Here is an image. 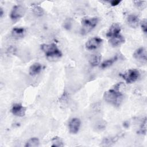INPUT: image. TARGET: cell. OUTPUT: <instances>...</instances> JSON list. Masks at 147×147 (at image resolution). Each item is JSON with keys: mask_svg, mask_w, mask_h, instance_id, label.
<instances>
[{"mask_svg": "<svg viewBox=\"0 0 147 147\" xmlns=\"http://www.w3.org/2000/svg\"><path fill=\"white\" fill-rule=\"evenodd\" d=\"M25 8L21 5H17L13 6L10 14V18L13 20H18L21 17H22L25 14Z\"/></svg>", "mask_w": 147, "mask_h": 147, "instance_id": "5b68a950", "label": "cell"}, {"mask_svg": "<svg viewBox=\"0 0 147 147\" xmlns=\"http://www.w3.org/2000/svg\"><path fill=\"white\" fill-rule=\"evenodd\" d=\"M118 60V56H115L110 59H109L105 61H104L103 62H102L100 64V67L102 69H105L106 68H108L110 66H111L115 61H117Z\"/></svg>", "mask_w": 147, "mask_h": 147, "instance_id": "2e32d148", "label": "cell"}, {"mask_svg": "<svg viewBox=\"0 0 147 147\" xmlns=\"http://www.w3.org/2000/svg\"><path fill=\"white\" fill-rule=\"evenodd\" d=\"M134 3L137 7H142L144 5L145 1H134Z\"/></svg>", "mask_w": 147, "mask_h": 147, "instance_id": "603a6c76", "label": "cell"}, {"mask_svg": "<svg viewBox=\"0 0 147 147\" xmlns=\"http://www.w3.org/2000/svg\"><path fill=\"white\" fill-rule=\"evenodd\" d=\"M98 22V17L92 18H84L82 20L81 26V33L83 35H85L90 33L95 27L97 25Z\"/></svg>", "mask_w": 147, "mask_h": 147, "instance_id": "3957f363", "label": "cell"}, {"mask_svg": "<svg viewBox=\"0 0 147 147\" xmlns=\"http://www.w3.org/2000/svg\"><path fill=\"white\" fill-rule=\"evenodd\" d=\"M26 33V30L24 28L15 27L11 30V35L16 38L23 37Z\"/></svg>", "mask_w": 147, "mask_h": 147, "instance_id": "5bb4252c", "label": "cell"}, {"mask_svg": "<svg viewBox=\"0 0 147 147\" xmlns=\"http://www.w3.org/2000/svg\"><path fill=\"white\" fill-rule=\"evenodd\" d=\"M51 142H52L51 146L52 147H61L64 146L63 140L61 139L60 137L57 136L54 137L52 139Z\"/></svg>", "mask_w": 147, "mask_h": 147, "instance_id": "ac0fdd59", "label": "cell"}, {"mask_svg": "<svg viewBox=\"0 0 147 147\" xmlns=\"http://www.w3.org/2000/svg\"><path fill=\"white\" fill-rule=\"evenodd\" d=\"M121 30V26L117 23H114L109 28L106 33V36L109 38H111L112 37H114L115 36L119 34Z\"/></svg>", "mask_w": 147, "mask_h": 147, "instance_id": "8fae6325", "label": "cell"}, {"mask_svg": "<svg viewBox=\"0 0 147 147\" xmlns=\"http://www.w3.org/2000/svg\"><path fill=\"white\" fill-rule=\"evenodd\" d=\"M103 40L98 37H94L89 39L85 44L86 48L88 50H94L100 47Z\"/></svg>", "mask_w": 147, "mask_h": 147, "instance_id": "8992f818", "label": "cell"}, {"mask_svg": "<svg viewBox=\"0 0 147 147\" xmlns=\"http://www.w3.org/2000/svg\"><path fill=\"white\" fill-rule=\"evenodd\" d=\"M122 86L123 83L122 82L118 83L112 88L105 91L103 94V99L105 102L114 106H120L123 99V95L120 91Z\"/></svg>", "mask_w": 147, "mask_h": 147, "instance_id": "6da1fadb", "label": "cell"}, {"mask_svg": "<svg viewBox=\"0 0 147 147\" xmlns=\"http://www.w3.org/2000/svg\"><path fill=\"white\" fill-rule=\"evenodd\" d=\"M141 29H142V31L144 32V33H146V31H147V21H146V19H144L141 22Z\"/></svg>", "mask_w": 147, "mask_h": 147, "instance_id": "7402d4cb", "label": "cell"}, {"mask_svg": "<svg viewBox=\"0 0 147 147\" xmlns=\"http://www.w3.org/2000/svg\"><path fill=\"white\" fill-rule=\"evenodd\" d=\"M41 49L47 57L59 58L62 56L60 50L57 47L55 44H43L41 45Z\"/></svg>", "mask_w": 147, "mask_h": 147, "instance_id": "7a4b0ae2", "label": "cell"}, {"mask_svg": "<svg viewBox=\"0 0 147 147\" xmlns=\"http://www.w3.org/2000/svg\"><path fill=\"white\" fill-rule=\"evenodd\" d=\"M125 42V37L120 34L110 38L109 40V44L113 47H118L123 44Z\"/></svg>", "mask_w": 147, "mask_h": 147, "instance_id": "30bf717a", "label": "cell"}, {"mask_svg": "<svg viewBox=\"0 0 147 147\" xmlns=\"http://www.w3.org/2000/svg\"><path fill=\"white\" fill-rule=\"evenodd\" d=\"M116 141L115 138L114 137H106L102 141V146H110L112 144Z\"/></svg>", "mask_w": 147, "mask_h": 147, "instance_id": "ffe728a7", "label": "cell"}, {"mask_svg": "<svg viewBox=\"0 0 147 147\" xmlns=\"http://www.w3.org/2000/svg\"><path fill=\"white\" fill-rule=\"evenodd\" d=\"M120 76L125 80L127 83H132L135 82L140 76V72L138 69L133 68L121 74Z\"/></svg>", "mask_w": 147, "mask_h": 147, "instance_id": "277c9868", "label": "cell"}, {"mask_svg": "<svg viewBox=\"0 0 147 147\" xmlns=\"http://www.w3.org/2000/svg\"><path fill=\"white\" fill-rule=\"evenodd\" d=\"M3 13H4V11L3 10V9L1 7V8H0V16H1V17H2Z\"/></svg>", "mask_w": 147, "mask_h": 147, "instance_id": "d4e9b609", "label": "cell"}, {"mask_svg": "<svg viewBox=\"0 0 147 147\" xmlns=\"http://www.w3.org/2000/svg\"><path fill=\"white\" fill-rule=\"evenodd\" d=\"M121 2L120 1H118V0H113V1H111L110 2V3H111V5L113 6H117L118 5L119 3Z\"/></svg>", "mask_w": 147, "mask_h": 147, "instance_id": "cb8c5ba5", "label": "cell"}, {"mask_svg": "<svg viewBox=\"0 0 147 147\" xmlns=\"http://www.w3.org/2000/svg\"><path fill=\"white\" fill-rule=\"evenodd\" d=\"M137 133H138L139 134H145L146 133V118L145 117L144 119H143L140 129L139 130L137 131Z\"/></svg>", "mask_w": 147, "mask_h": 147, "instance_id": "d6986e66", "label": "cell"}, {"mask_svg": "<svg viewBox=\"0 0 147 147\" xmlns=\"http://www.w3.org/2000/svg\"><path fill=\"white\" fill-rule=\"evenodd\" d=\"M42 66L39 63H34L30 65L29 69V73L32 76L38 74L42 70Z\"/></svg>", "mask_w": 147, "mask_h": 147, "instance_id": "7c38bea8", "label": "cell"}, {"mask_svg": "<svg viewBox=\"0 0 147 147\" xmlns=\"http://www.w3.org/2000/svg\"><path fill=\"white\" fill-rule=\"evenodd\" d=\"M102 56L99 53L91 55L89 58V63L92 67H96L99 64L101 60Z\"/></svg>", "mask_w": 147, "mask_h": 147, "instance_id": "9a60e30c", "label": "cell"}, {"mask_svg": "<svg viewBox=\"0 0 147 147\" xmlns=\"http://www.w3.org/2000/svg\"><path fill=\"white\" fill-rule=\"evenodd\" d=\"M32 10L33 13L38 16H41L44 13V10L42 7L38 5H33L32 6Z\"/></svg>", "mask_w": 147, "mask_h": 147, "instance_id": "44dd1931", "label": "cell"}, {"mask_svg": "<svg viewBox=\"0 0 147 147\" xmlns=\"http://www.w3.org/2000/svg\"><path fill=\"white\" fill-rule=\"evenodd\" d=\"M127 22L130 27L136 28L138 26L139 18L135 14H129L127 17Z\"/></svg>", "mask_w": 147, "mask_h": 147, "instance_id": "4fadbf2b", "label": "cell"}, {"mask_svg": "<svg viewBox=\"0 0 147 147\" xmlns=\"http://www.w3.org/2000/svg\"><path fill=\"white\" fill-rule=\"evenodd\" d=\"M12 114L17 117H22L25 115L26 107H25L21 103H14L11 109Z\"/></svg>", "mask_w": 147, "mask_h": 147, "instance_id": "9c48e42d", "label": "cell"}, {"mask_svg": "<svg viewBox=\"0 0 147 147\" xmlns=\"http://www.w3.org/2000/svg\"><path fill=\"white\" fill-rule=\"evenodd\" d=\"M133 57L141 63H146V50L145 48L141 47L136 49L133 53Z\"/></svg>", "mask_w": 147, "mask_h": 147, "instance_id": "52a82bcc", "label": "cell"}, {"mask_svg": "<svg viewBox=\"0 0 147 147\" xmlns=\"http://www.w3.org/2000/svg\"><path fill=\"white\" fill-rule=\"evenodd\" d=\"M81 122L78 118H72L68 123L69 131L71 134H76L80 127Z\"/></svg>", "mask_w": 147, "mask_h": 147, "instance_id": "ba28073f", "label": "cell"}, {"mask_svg": "<svg viewBox=\"0 0 147 147\" xmlns=\"http://www.w3.org/2000/svg\"><path fill=\"white\" fill-rule=\"evenodd\" d=\"M40 145V141L37 137H32L28 140L25 145V147H37Z\"/></svg>", "mask_w": 147, "mask_h": 147, "instance_id": "e0dca14e", "label": "cell"}]
</instances>
